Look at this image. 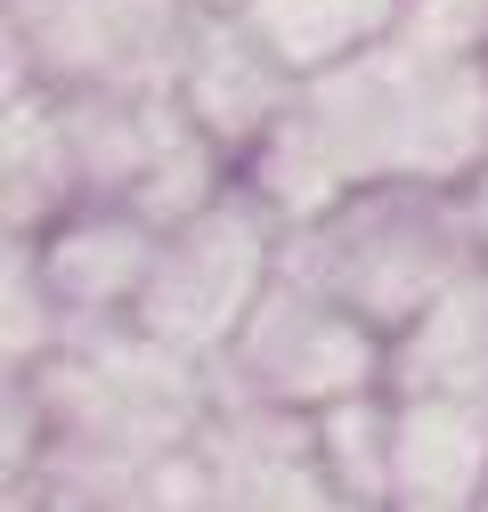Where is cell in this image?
I'll list each match as a JSON object with an SVG mask.
<instances>
[{
    "label": "cell",
    "instance_id": "7",
    "mask_svg": "<svg viewBox=\"0 0 488 512\" xmlns=\"http://www.w3.org/2000/svg\"><path fill=\"white\" fill-rule=\"evenodd\" d=\"M464 228H472V252H480V269H488V171L472 179V196H464Z\"/></svg>",
    "mask_w": 488,
    "mask_h": 512
},
{
    "label": "cell",
    "instance_id": "3",
    "mask_svg": "<svg viewBox=\"0 0 488 512\" xmlns=\"http://www.w3.org/2000/svg\"><path fill=\"white\" fill-rule=\"evenodd\" d=\"M488 496V415L472 399H399L391 423V512H480Z\"/></svg>",
    "mask_w": 488,
    "mask_h": 512
},
{
    "label": "cell",
    "instance_id": "8",
    "mask_svg": "<svg viewBox=\"0 0 488 512\" xmlns=\"http://www.w3.org/2000/svg\"><path fill=\"white\" fill-rule=\"evenodd\" d=\"M204 9H236V17H244V0H204Z\"/></svg>",
    "mask_w": 488,
    "mask_h": 512
},
{
    "label": "cell",
    "instance_id": "5",
    "mask_svg": "<svg viewBox=\"0 0 488 512\" xmlns=\"http://www.w3.org/2000/svg\"><path fill=\"white\" fill-rule=\"evenodd\" d=\"M391 17V0H244V33L269 66H334Z\"/></svg>",
    "mask_w": 488,
    "mask_h": 512
},
{
    "label": "cell",
    "instance_id": "2",
    "mask_svg": "<svg viewBox=\"0 0 488 512\" xmlns=\"http://www.w3.org/2000/svg\"><path fill=\"white\" fill-rule=\"evenodd\" d=\"M269 261H277V244H269L261 196H220L204 220L163 236L155 277L131 301V317L147 334H163L171 350H188V358H220L244 334V317L261 309Z\"/></svg>",
    "mask_w": 488,
    "mask_h": 512
},
{
    "label": "cell",
    "instance_id": "6",
    "mask_svg": "<svg viewBox=\"0 0 488 512\" xmlns=\"http://www.w3.org/2000/svg\"><path fill=\"white\" fill-rule=\"evenodd\" d=\"M391 423L399 407H383L375 391L318 415V464L350 512H391Z\"/></svg>",
    "mask_w": 488,
    "mask_h": 512
},
{
    "label": "cell",
    "instance_id": "1",
    "mask_svg": "<svg viewBox=\"0 0 488 512\" xmlns=\"http://www.w3.org/2000/svg\"><path fill=\"white\" fill-rule=\"evenodd\" d=\"M391 366L383 334L350 317L342 301L269 277L261 309L244 317V334L212 358V399H261V407H293V415H326L358 391H375V374Z\"/></svg>",
    "mask_w": 488,
    "mask_h": 512
},
{
    "label": "cell",
    "instance_id": "4",
    "mask_svg": "<svg viewBox=\"0 0 488 512\" xmlns=\"http://www.w3.org/2000/svg\"><path fill=\"white\" fill-rule=\"evenodd\" d=\"M155 252H163V236L147 220L106 204V212H82L74 228H57L49 252H33V269H41L49 301L66 309V326H74V317H114V301H139L147 277H155Z\"/></svg>",
    "mask_w": 488,
    "mask_h": 512
}]
</instances>
